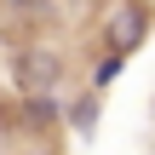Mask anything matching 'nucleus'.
<instances>
[{
    "label": "nucleus",
    "instance_id": "1",
    "mask_svg": "<svg viewBox=\"0 0 155 155\" xmlns=\"http://www.w3.org/2000/svg\"><path fill=\"white\" fill-rule=\"evenodd\" d=\"M69 75V52L52 46V40H17L12 46V86L17 98L23 92H58Z\"/></svg>",
    "mask_w": 155,
    "mask_h": 155
},
{
    "label": "nucleus",
    "instance_id": "2",
    "mask_svg": "<svg viewBox=\"0 0 155 155\" xmlns=\"http://www.w3.org/2000/svg\"><path fill=\"white\" fill-rule=\"evenodd\" d=\"M150 29H155V6H138V0H109V12H104V52L132 58V52L150 40Z\"/></svg>",
    "mask_w": 155,
    "mask_h": 155
},
{
    "label": "nucleus",
    "instance_id": "3",
    "mask_svg": "<svg viewBox=\"0 0 155 155\" xmlns=\"http://www.w3.org/2000/svg\"><path fill=\"white\" fill-rule=\"evenodd\" d=\"M12 121L29 144H46V132L63 127V98L58 92H23V98H12Z\"/></svg>",
    "mask_w": 155,
    "mask_h": 155
},
{
    "label": "nucleus",
    "instance_id": "4",
    "mask_svg": "<svg viewBox=\"0 0 155 155\" xmlns=\"http://www.w3.org/2000/svg\"><path fill=\"white\" fill-rule=\"evenodd\" d=\"M98 121H104V92H92V86H86V92H75V98L63 104V127H69L81 144H92V138H98Z\"/></svg>",
    "mask_w": 155,
    "mask_h": 155
},
{
    "label": "nucleus",
    "instance_id": "5",
    "mask_svg": "<svg viewBox=\"0 0 155 155\" xmlns=\"http://www.w3.org/2000/svg\"><path fill=\"white\" fill-rule=\"evenodd\" d=\"M0 12L12 23H23V40H35V29L58 23V0H0Z\"/></svg>",
    "mask_w": 155,
    "mask_h": 155
},
{
    "label": "nucleus",
    "instance_id": "6",
    "mask_svg": "<svg viewBox=\"0 0 155 155\" xmlns=\"http://www.w3.org/2000/svg\"><path fill=\"white\" fill-rule=\"evenodd\" d=\"M121 75H127V58H121V52H98V58H92V92H109Z\"/></svg>",
    "mask_w": 155,
    "mask_h": 155
},
{
    "label": "nucleus",
    "instance_id": "7",
    "mask_svg": "<svg viewBox=\"0 0 155 155\" xmlns=\"http://www.w3.org/2000/svg\"><path fill=\"white\" fill-rule=\"evenodd\" d=\"M17 155H63V150H58V144H23Z\"/></svg>",
    "mask_w": 155,
    "mask_h": 155
},
{
    "label": "nucleus",
    "instance_id": "8",
    "mask_svg": "<svg viewBox=\"0 0 155 155\" xmlns=\"http://www.w3.org/2000/svg\"><path fill=\"white\" fill-rule=\"evenodd\" d=\"M138 6H155V0H138Z\"/></svg>",
    "mask_w": 155,
    "mask_h": 155
}]
</instances>
